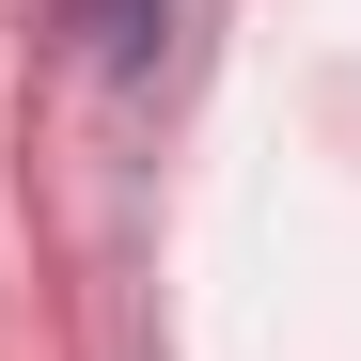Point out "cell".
I'll list each match as a JSON object with an SVG mask.
<instances>
[{"label": "cell", "mask_w": 361, "mask_h": 361, "mask_svg": "<svg viewBox=\"0 0 361 361\" xmlns=\"http://www.w3.org/2000/svg\"><path fill=\"white\" fill-rule=\"evenodd\" d=\"M79 32L110 47V63H142V47H157V0H79Z\"/></svg>", "instance_id": "obj_1"}]
</instances>
